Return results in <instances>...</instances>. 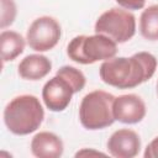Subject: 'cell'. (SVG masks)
I'll use <instances>...</instances> for the list:
<instances>
[{"label":"cell","mask_w":158,"mask_h":158,"mask_svg":"<svg viewBox=\"0 0 158 158\" xmlns=\"http://www.w3.org/2000/svg\"><path fill=\"white\" fill-rule=\"evenodd\" d=\"M117 43L102 33L91 36L80 35L74 37L67 46L69 59L79 64H93L116 57Z\"/></svg>","instance_id":"3"},{"label":"cell","mask_w":158,"mask_h":158,"mask_svg":"<svg viewBox=\"0 0 158 158\" xmlns=\"http://www.w3.org/2000/svg\"><path fill=\"white\" fill-rule=\"evenodd\" d=\"M52 62L43 54H28L17 67L19 75L25 80H40L49 74Z\"/></svg>","instance_id":"11"},{"label":"cell","mask_w":158,"mask_h":158,"mask_svg":"<svg viewBox=\"0 0 158 158\" xmlns=\"http://www.w3.org/2000/svg\"><path fill=\"white\" fill-rule=\"evenodd\" d=\"M25 38L16 31L4 30L0 33V49L2 63L16 59L25 49Z\"/></svg>","instance_id":"12"},{"label":"cell","mask_w":158,"mask_h":158,"mask_svg":"<svg viewBox=\"0 0 158 158\" xmlns=\"http://www.w3.org/2000/svg\"><path fill=\"white\" fill-rule=\"evenodd\" d=\"M106 147L107 152L115 158H133L139 153L141 138L131 128H120L110 136Z\"/></svg>","instance_id":"9"},{"label":"cell","mask_w":158,"mask_h":158,"mask_svg":"<svg viewBox=\"0 0 158 158\" xmlns=\"http://www.w3.org/2000/svg\"><path fill=\"white\" fill-rule=\"evenodd\" d=\"M94 31L110 37L116 43H125L136 33V17L123 7H112L98 17Z\"/></svg>","instance_id":"5"},{"label":"cell","mask_w":158,"mask_h":158,"mask_svg":"<svg viewBox=\"0 0 158 158\" xmlns=\"http://www.w3.org/2000/svg\"><path fill=\"white\" fill-rule=\"evenodd\" d=\"M115 96L104 90L86 94L79 106V120L84 128L95 131L111 126L116 120L112 112Z\"/></svg>","instance_id":"4"},{"label":"cell","mask_w":158,"mask_h":158,"mask_svg":"<svg viewBox=\"0 0 158 158\" xmlns=\"http://www.w3.org/2000/svg\"><path fill=\"white\" fill-rule=\"evenodd\" d=\"M74 94L75 91L68 80L56 74L43 85L42 100L48 110L53 112H60L68 107Z\"/></svg>","instance_id":"7"},{"label":"cell","mask_w":158,"mask_h":158,"mask_svg":"<svg viewBox=\"0 0 158 158\" xmlns=\"http://www.w3.org/2000/svg\"><path fill=\"white\" fill-rule=\"evenodd\" d=\"M157 69V58L149 52H138L131 57H114L104 60L99 74L101 80L117 89H132L149 80Z\"/></svg>","instance_id":"1"},{"label":"cell","mask_w":158,"mask_h":158,"mask_svg":"<svg viewBox=\"0 0 158 158\" xmlns=\"http://www.w3.org/2000/svg\"><path fill=\"white\" fill-rule=\"evenodd\" d=\"M139 32L148 41H158V4L146 7L139 17Z\"/></svg>","instance_id":"13"},{"label":"cell","mask_w":158,"mask_h":158,"mask_svg":"<svg viewBox=\"0 0 158 158\" xmlns=\"http://www.w3.org/2000/svg\"><path fill=\"white\" fill-rule=\"evenodd\" d=\"M116 2L126 10H139L144 7L146 0H116Z\"/></svg>","instance_id":"16"},{"label":"cell","mask_w":158,"mask_h":158,"mask_svg":"<svg viewBox=\"0 0 158 158\" xmlns=\"http://www.w3.org/2000/svg\"><path fill=\"white\" fill-rule=\"evenodd\" d=\"M83 156H106V154L100 151H94V149H88V148H83L81 151H78L75 153V157H83Z\"/></svg>","instance_id":"18"},{"label":"cell","mask_w":158,"mask_h":158,"mask_svg":"<svg viewBox=\"0 0 158 158\" xmlns=\"http://www.w3.org/2000/svg\"><path fill=\"white\" fill-rule=\"evenodd\" d=\"M144 158H158V136L154 137L144 149Z\"/></svg>","instance_id":"17"},{"label":"cell","mask_w":158,"mask_h":158,"mask_svg":"<svg viewBox=\"0 0 158 158\" xmlns=\"http://www.w3.org/2000/svg\"><path fill=\"white\" fill-rule=\"evenodd\" d=\"M62 36L59 22L51 16H41L32 21L26 33L28 47L36 52H47L57 46Z\"/></svg>","instance_id":"6"},{"label":"cell","mask_w":158,"mask_h":158,"mask_svg":"<svg viewBox=\"0 0 158 158\" xmlns=\"http://www.w3.org/2000/svg\"><path fill=\"white\" fill-rule=\"evenodd\" d=\"M56 74L60 75L65 80H68V83L72 85V88L74 89L75 93H79L80 90H83L85 84H86V79H85L84 73L81 70H79L78 68L72 67V65H63V67H60L57 70Z\"/></svg>","instance_id":"14"},{"label":"cell","mask_w":158,"mask_h":158,"mask_svg":"<svg viewBox=\"0 0 158 158\" xmlns=\"http://www.w3.org/2000/svg\"><path fill=\"white\" fill-rule=\"evenodd\" d=\"M1 2V17H0V27L5 30L11 26L16 19L17 7L14 0H0Z\"/></svg>","instance_id":"15"},{"label":"cell","mask_w":158,"mask_h":158,"mask_svg":"<svg viewBox=\"0 0 158 158\" xmlns=\"http://www.w3.org/2000/svg\"><path fill=\"white\" fill-rule=\"evenodd\" d=\"M44 110L40 99L23 94L15 96L4 109V123L6 128L17 136L35 132L42 125Z\"/></svg>","instance_id":"2"},{"label":"cell","mask_w":158,"mask_h":158,"mask_svg":"<svg viewBox=\"0 0 158 158\" xmlns=\"http://www.w3.org/2000/svg\"><path fill=\"white\" fill-rule=\"evenodd\" d=\"M112 112L116 121L126 125H135L144 118L147 109L144 101L138 95L125 94L115 98Z\"/></svg>","instance_id":"8"},{"label":"cell","mask_w":158,"mask_h":158,"mask_svg":"<svg viewBox=\"0 0 158 158\" xmlns=\"http://www.w3.org/2000/svg\"><path fill=\"white\" fill-rule=\"evenodd\" d=\"M157 93H158V83H157Z\"/></svg>","instance_id":"19"},{"label":"cell","mask_w":158,"mask_h":158,"mask_svg":"<svg viewBox=\"0 0 158 158\" xmlns=\"http://www.w3.org/2000/svg\"><path fill=\"white\" fill-rule=\"evenodd\" d=\"M63 151L64 144L62 138L53 132H38L31 141V152L37 158H59Z\"/></svg>","instance_id":"10"}]
</instances>
